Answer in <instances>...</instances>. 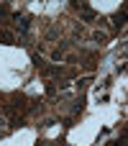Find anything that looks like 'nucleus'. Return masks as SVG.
<instances>
[{
  "label": "nucleus",
  "mask_w": 128,
  "mask_h": 146,
  "mask_svg": "<svg viewBox=\"0 0 128 146\" xmlns=\"http://www.w3.org/2000/svg\"><path fill=\"white\" fill-rule=\"evenodd\" d=\"M80 8H82V18H85V21H95V18H97V13H95L92 8H85V5H80Z\"/></svg>",
  "instance_id": "obj_1"
},
{
  "label": "nucleus",
  "mask_w": 128,
  "mask_h": 146,
  "mask_svg": "<svg viewBox=\"0 0 128 146\" xmlns=\"http://www.w3.org/2000/svg\"><path fill=\"white\" fill-rule=\"evenodd\" d=\"M0 41H5V44H13V36H10V33H5V31H0Z\"/></svg>",
  "instance_id": "obj_2"
}]
</instances>
